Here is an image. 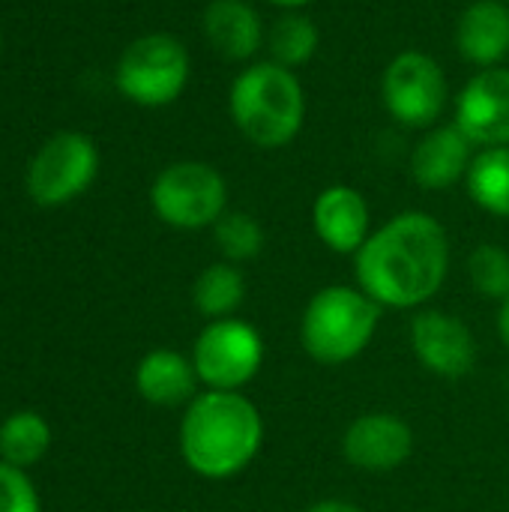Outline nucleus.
Here are the masks:
<instances>
[{
	"label": "nucleus",
	"mask_w": 509,
	"mask_h": 512,
	"mask_svg": "<svg viewBox=\"0 0 509 512\" xmlns=\"http://www.w3.org/2000/svg\"><path fill=\"white\" fill-rule=\"evenodd\" d=\"M450 237L444 225L423 213L405 210L384 222L354 255L357 288L381 309H420L447 282Z\"/></svg>",
	"instance_id": "obj_1"
},
{
	"label": "nucleus",
	"mask_w": 509,
	"mask_h": 512,
	"mask_svg": "<svg viewBox=\"0 0 509 512\" xmlns=\"http://www.w3.org/2000/svg\"><path fill=\"white\" fill-rule=\"evenodd\" d=\"M264 447V417L246 393L204 390L180 423V456L204 480L243 474Z\"/></svg>",
	"instance_id": "obj_2"
},
{
	"label": "nucleus",
	"mask_w": 509,
	"mask_h": 512,
	"mask_svg": "<svg viewBox=\"0 0 509 512\" xmlns=\"http://www.w3.org/2000/svg\"><path fill=\"white\" fill-rule=\"evenodd\" d=\"M228 111L237 132L261 147H288L306 120V93L294 69L273 60H258L246 66L228 93Z\"/></svg>",
	"instance_id": "obj_3"
},
{
	"label": "nucleus",
	"mask_w": 509,
	"mask_h": 512,
	"mask_svg": "<svg viewBox=\"0 0 509 512\" xmlns=\"http://www.w3.org/2000/svg\"><path fill=\"white\" fill-rule=\"evenodd\" d=\"M381 306L354 285H327L315 291L300 318V345L318 366H345L375 339Z\"/></svg>",
	"instance_id": "obj_4"
},
{
	"label": "nucleus",
	"mask_w": 509,
	"mask_h": 512,
	"mask_svg": "<svg viewBox=\"0 0 509 512\" xmlns=\"http://www.w3.org/2000/svg\"><path fill=\"white\" fill-rule=\"evenodd\" d=\"M189 51L171 33H147L126 45L117 60V90L144 108H162L180 99L189 84Z\"/></svg>",
	"instance_id": "obj_5"
},
{
	"label": "nucleus",
	"mask_w": 509,
	"mask_h": 512,
	"mask_svg": "<svg viewBox=\"0 0 509 512\" xmlns=\"http://www.w3.org/2000/svg\"><path fill=\"white\" fill-rule=\"evenodd\" d=\"M153 213L177 231L213 228L228 210V183L207 162H174L150 186Z\"/></svg>",
	"instance_id": "obj_6"
},
{
	"label": "nucleus",
	"mask_w": 509,
	"mask_h": 512,
	"mask_svg": "<svg viewBox=\"0 0 509 512\" xmlns=\"http://www.w3.org/2000/svg\"><path fill=\"white\" fill-rule=\"evenodd\" d=\"M264 360L267 345L261 333L237 315L210 321L192 345V363L207 390L243 393L258 378Z\"/></svg>",
	"instance_id": "obj_7"
},
{
	"label": "nucleus",
	"mask_w": 509,
	"mask_h": 512,
	"mask_svg": "<svg viewBox=\"0 0 509 512\" xmlns=\"http://www.w3.org/2000/svg\"><path fill=\"white\" fill-rule=\"evenodd\" d=\"M447 75L423 51H402L381 78V99L390 117L408 129H432L447 105Z\"/></svg>",
	"instance_id": "obj_8"
},
{
	"label": "nucleus",
	"mask_w": 509,
	"mask_h": 512,
	"mask_svg": "<svg viewBox=\"0 0 509 512\" xmlns=\"http://www.w3.org/2000/svg\"><path fill=\"white\" fill-rule=\"evenodd\" d=\"M99 171V150L84 132L51 135L27 168V192L39 207H60L78 198Z\"/></svg>",
	"instance_id": "obj_9"
},
{
	"label": "nucleus",
	"mask_w": 509,
	"mask_h": 512,
	"mask_svg": "<svg viewBox=\"0 0 509 512\" xmlns=\"http://www.w3.org/2000/svg\"><path fill=\"white\" fill-rule=\"evenodd\" d=\"M411 351L417 357V363L447 381H459L465 375L474 372L477 366V339L471 333V327L444 309H423L414 315L411 330Z\"/></svg>",
	"instance_id": "obj_10"
},
{
	"label": "nucleus",
	"mask_w": 509,
	"mask_h": 512,
	"mask_svg": "<svg viewBox=\"0 0 509 512\" xmlns=\"http://www.w3.org/2000/svg\"><path fill=\"white\" fill-rule=\"evenodd\" d=\"M414 453V429L387 411L357 417L342 435V456L366 474H393Z\"/></svg>",
	"instance_id": "obj_11"
},
{
	"label": "nucleus",
	"mask_w": 509,
	"mask_h": 512,
	"mask_svg": "<svg viewBox=\"0 0 509 512\" xmlns=\"http://www.w3.org/2000/svg\"><path fill=\"white\" fill-rule=\"evenodd\" d=\"M456 126L480 147H509V69H480L456 99Z\"/></svg>",
	"instance_id": "obj_12"
},
{
	"label": "nucleus",
	"mask_w": 509,
	"mask_h": 512,
	"mask_svg": "<svg viewBox=\"0 0 509 512\" xmlns=\"http://www.w3.org/2000/svg\"><path fill=\"white\" fill-rule=\"evenodd\" d=\"M312 228L318 240L336 255H357L372 234L366 198L354 186H327L312 207Z\"/></svg>",
	"instance_id": "obj_13"
},
{
	"label": "nucleus",
	"mask_w": 509,
	"mask_h": 512,
	"mask_svg": "<svg viewBox=\"0 0 509 512\" xmlns=\"http://www.w3.org/2000/svg\"><path fill=\"white\" fill-rule=\"evenodd\" d=\"M471 147L474 144L456 123L429 129L411 153L414 183L429 192H444L456 186L459 180L468 177V168L474 162Z\"/></svg>",
	"instance_id": "obj_14"
},
{
	"label": "nucleus",
	"mask_w": 509,
	"mask_h": 512,
	"mask_svg": "<svg viewBox=\"0 0 509 512\" xmlns=\"http://www.w3.org/2000/svg\"><path fill=\"white\" fill-rule=\"evenodd\" d=\"M201 27L210 48L234 63L255 57L267 39L258 9L246 0H210Z\"/></svg>",
	"instance_id": "obj_15"
},
{
	"label": "nucleus",
	"mask_w": 509,
	"mask_h": 512,
	"mask_svg": "<svg viewBox=\"0 0 509 512\" xmlns=\"http://www.w3.org/2000/svg\"><path fill=\"white\" fill-rule=\"evenodd\" d=\"M456 48L468 63L480 69L501 66L509 54L507 0H474L465 6L456 24Z\"/></svg>",
	"instance_id": "obj_16"
},
{
	"label": "nucleus",
	"mask_w": 509,
	"mask_h": 512,
	"mask_svg": "<svg viewBox=\"0 0 509 512\" xmlns=\"http://www.w3.org/2000/svg\"><path fill=\"white\" fill-rule=\"evenodd\" d=\"M198 372L192 357H183L180 351L171 348H156L141 357L135 369V387L141 399L159 408H174V405H189L198 393Z\"/></svg>",
	"instance_id": "obj_17"
},
{
	"label": "nucleus",
	"mask_w": 509,
	"mask_h": 512,
	"mask_svg": "<svg viewBox=\"0 0 509 512\" xmlns=\"http://www.w3.org/2000/svg\"><path fill=\"white\" fill-rule=\"evenodd\" d=\"M243 300H246V279L240 267L231 261H216L204 267L192 285V303L207 321L234 318Z\"/></svg>",
	"instance_id": "obj_18"
},
{
	"label": "nucleus",
	"mask_w": 509,
	"mask_h": 512,
	"mask_svg": "<svg viewBox=\"0 0 509 512\" xmlns=\"http://www.w3.org/2000/svg\"><path fill=\"white\" fill-rule=\"evenodd\" d=\"M465 186L480 210L509 219V147H483L468 168Z\"/></svg>",
	"instance_id": "obj_19"
},
{
	"label": "nucleus",
	"mask_w": 509,
	"mask_h": 512,
	"mask_svg": "<svg viewBox=\"0 0 509 512\" xmlns=\"http://www.w3.org/2000/svg\"><path fill=\"white\" fill-rule=\"evenodd\" d=\"M318 27L309 15H303L300 9H288L282 12L270 30H267V48H270V60L288 69H297L303 63H309L318 51Z\"/></svg>",
	"instance_id": "obj_20"
},
{
	"label": "nucleus",
	"mask_w": 509,
	"mask_h": 512,
	"mask_svg": "<svg viewBox=\"0 0 509 512\" xmlns=\"http://www.w3.org/2000/svg\"><path fill=\"white\" fill-rule=\"evenodd\" d=\"M51 444V429L48 423L33 414V411H18L0 426V456L6 465L27 468L36 465Z\"/></svg>",
	"instance_id": "obj_21"
},
{
	"label": "nucleus",
	"mask_w": 509,
	"mask_h": 512,
	"mask_svg": "<svg viewBox=\"0 0 509 512\" xmlns=\"http://www.w3.org/2000/svg\"><path fill=\"white\" fill-rule=\"evenodd\" d=\"M213 240L225 261L246 264L261 255L264 249V228L255 216L243 210H225L222 219L213 225Z\"/></svg>",
	"instance_id": "obj_22"
},
{
	"label": "nucleus",
	"mask_w": 509,
	"mask_h": 512,
	"mask_svg": "<svg viewBox=\"0 0 509 512\" xmlns=\"http://www.w3.org/2000/svg\"><path fill=\"white\" fill-rule=\"evenodd\" d=\"M468 279L486 300L504 303L509 297V252L504 246L483 243L468 258Z\"/></svg>",
	"instance_id": "obj_23"
},
{
	"label": "nucleus",
	"mask_w": 509,
	"mask_h": 512,
	"mask_svg": "<svg viewBox=\"0 0 509 512\" xmlns=\"http://www.w3.org/2000/svg\"><path fill=\"white\" fill-rule=\"evenodd\" d=\"M0 512H42L27 474L6 462L0 465Z\"/></svg>",
	"instance_id": "obj_24"
},
{
	"label": "nucleus",
	"mask_w": 509,
	"mask_h": 512,
	"mask_svg": "<svg viewBox=\"0 0 509 512\" xmlns=\"http://www.w3.org/2000/svg\"><path fill=\"white\" fill-rule=\"evenodd\" d=\"M303 512H363V507H357L351 501H342V498H324V501L309 504Z\"/></svg>",
	"instance_id": "obj_25"
},
{
	"label": "nucleus",
	"mask_w": 509,
	"mask_h": 512,
	"mask_svg": "<svg viewBox=\"0 0 509 512\" xmlns=\"http://www.w3.org/2000/svg\"><path fill=\"white\" fill-rule=\"evenodd\" d=\"M498 336H501V342L509 348V297L501 303V309H498Z\"/></svg>",
	"instance_id": "obj_26"
},
{
	"label": "nucleus",
	"mask_w": 509,
	"mask_h": 512,
	"mask_svg": "<svg viewBox=\"0 0 509 512\" xmlns=\"http://www.w3.org/2000/svg\"><path fill=\"white\" fill-rule=\"evenodd\" d=\"M267 3H273V6H279V9H303V6H309V3H315V0H267Z\"/></svg>",
	"instance_id": "obj_27"
},
{
	"label": "nucleus",
	"mask_w": 509,
	"mask_h": 512,
	"mask_svg": "<svg viewBox=\"0 0 509 512\" xmlns=\"http://www.w3.org/2000/svg\"><path fill=\"white\" fill-rule=\"evenodd\" d=\"M0 45H3V36H0Z\"/></svg>",
	"instance_id": "obj_28"
},
{
	"label": "nucleus",
	"mask_w": 509,
	"mask_h": 512,
	"mask_svg": "<svg viewBox=\"0 0 509 512\" xmlns=\"http://www.w3.org/2000/svg\"><path fill=\"white\" fill-rule=\"evenodd\" d=\"M507 6H509V0H507Z\"/></svg>",
	"instance_id": "obj_29"
}]
</instances>
